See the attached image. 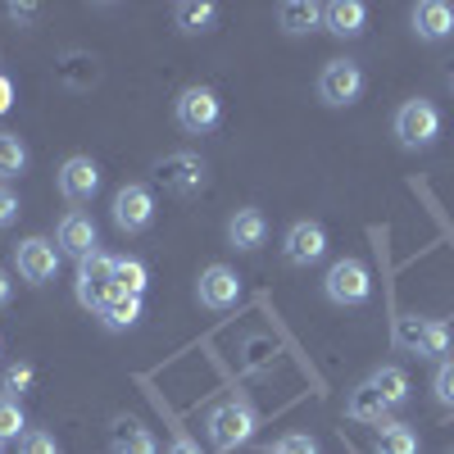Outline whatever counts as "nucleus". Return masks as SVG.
<instances>
[{"mask_svg":"<svg viewBox=\"0 0 454 454\" xmlns=\"http://www.w3.org/2000/svg\"><path fill=\"white\" fill-rule=\"evenodd\" d=\"M323 295L332 300L336 309H359L368 305V295H372V273H368V263L364 259H336L327 278H323Z\"/></svg>","mask_w":454,"mask_h":454,"instance_id":"nucleus-1","label":"nucleus"},{"mask_svg":"<svg viewBox=\"0 0 454 454\" xmlns=\"http://www.w3.org/2000/svg\"><path fill=\"white\" fill-rule=\"evenodd\" d=\"M391 132H395V141H400L404 150H427V145L441 137V109H436L432 100H423V96H413V100H404V105L395 109Z\"/></svg>","mask_w":454,"mask_h":454,"instance_id":"nucleus-2","label":"nucleus"},{"mask_svg":"<svg viewBox=\"0 0 454 454\" xmlns=\"http://www.w3.org/2000/svg\"><path fill=\"white\" fill-rule=\"evenodd\" d=\"M259 427V413L246 404V400H227L209 413V441L218 454H232L237 445H246Z\"/></svg>","mask_w":454,"mask_h":454,"instance_id":"nucleus-3","label":"nucleus"},{"mask_svg":"<svg viewBox=\"0 0 454 454\" xmlns=\"http://www.w3.org/2000/svg\"><path fill=\"white\" fill-rule=\"evenodd\" d=\"M155 182L173 196H196V192H205L209 168H205L200 155H192V150H173V155L155 160Z\"/></svg>","mask_w":454,"mask_h":454,"instance_id":"nucleus-4","label":"nucleus"},{"mask_svg":"<svg viewBox=\"0 0 454 454\" xmlns=\"http://www.w3.org/2000/svg\"><path fill=\"white\" fill-rule=\"evenodd\" d=\"M14 269L27 286H46L59 273V246L51 237H27L14 246Z\"/></svg>","mask_w":454,"mask_h":454,"instance_id":"nucleus-5","label":"nucleus"},{"mask_svg":"<svg viewBox=\"0 0 454 454\" xmlns=\"http://www.w3.org/2000/svg\"><path fill=\"white\" fill-rule=\"evenodd\" d=\"M173 114H177V128L182 132H192V137H205L218 128L223 119V105L209 87H186L177 100H173Z\"/></svg>","mask_w":454,"mask_h":454,"instance_id":"nucleus-6","label":"nucleus"},{"mask_svg":"<svg viewBox=\"0 0 454 454\" xmlns=\"http://www.w3.org/2000/svg\"><path fill=\"white\" fill-rule=\"evenodd\" d=\"M318 96H323V105H332V109L355 105V100L364 96V68H359L355 59H332V64L318 73Z\"/></svg>","mask_w":454,"mask_h":454,"instance_id":"nucleus-7","label":"nucleus"},{"mask_svg":"<svg viewBox=\"0 0 454 454\" xmlns=\"http://www.w3.org/2000/svg\"><path fill=\"white\" fill-rule=\"evenodd\" d=\"M114 295V254L96 250L91 259L78 263V305L100 314V305Z\"/></svg>","mask_w":454,"mask_h":454,"instance_id":"nucleus-8","label":"nucleus"},{"mask_svg":"<svg viewBox=\"0 0 454 454\" xmlns=\"http://www.w3.org/2000/svg\"><path fill=\"white\" fill-rule=\"evenodd\" d=\"M327 254V232H323V223L314 218H300L286 227V237H282V259L291 263V269H309V263H318Z\"/></svg>","mask_w":454,"mask_h":454,"instance_id":"nucleus-9","label":"nucleus"},{"mask_svg":"<svg viewBox=\"0 0 454 454\" xmlns=\"http://www.w3.org/2000/svg\"><path fill=\"white\" fill-rule=\"evenodd\" d=\"M150 223H155V196H150V186H141V182L119 186V196H114V227L132 237V232H145Z\"/></svg>","mask_w":454,"mask_h":454,"instance_id":"nucleus-10","label":"nucleus"},{"mask_svg":"<svg viewBox=\"0 0 454 454\" xmlns=\"http://www.w3.org/2000/svg\"><path fill=\"white\" fill-rule=\"evenodd\" d=\"M55 182H59V196L68 205H91L96 192H100V164L91 155H73V160L59 164V177Z\"/></svg>","mask_w":454,"mask_h":454,"instance_id":"nucleus-11","label":"nucleus"},{"mask_svg":"<svg viewBox=\"0 0 454 454\" xmlns=\"http://www.w3.org/2000/svg\"><path fill=\"white\" fill-rule=\"evenodd\" d=\"M196 300L205 309H214V314L232 309L241 300V278L227 269V263H209V269L200 273V282H196Z\"/></svg>","mask_w":454,"mask_h":454,"instance_id":"nucleus-12","label":"nucleus"},{"mask_svg":"<svg viewBox=\"0 0 454 454\" xmlns=\"http://www.w3.org/2000/svg\"><path fill=\"white\" fill-rule=\"evenodd\" d=\"M55 246H59V254H73L78 263L91 259L96 246H100V232H96L91 214H82V209L64 214V218H59V232H55Z\"/></svg>","mask_w":454,"mask_h":454,"instance_id":"nucleus-13","label":"nucleus"},{"mask_svg":"<svg viewBox=\"0 0 454 454\" xmlns=\"http://www.w3.org/2000/svg\"><path fill=\"white\" fill-rule=\"evenodd\" d=\"M413 32H419V42H445L454 36V5L445 0H423V5H413Z\"/></svg>","mask_w":454,"mask_h":454,"instance_id":"nucleus-14","label":"nucleus"},{"mask_svg":"<svg viewBox=\"0 0 454 454\" xmlns=\"http://www.w3.org/2000/svg\"><path fill=\"white\" fill-rule=\"evenodd\" d=\"M227 241H232L237 250H259L263 241H269V218H263V209H237L232 223H227Z\"/></svg>","mask_w":454,"mask_h":454,"instance_id":"nucleus-15","label":"nucleus"},{"mask_svg":"<svg viewBox=\"0 0 454 454\" xmlns=\"http://www.w3.org/2000/svg\"><path fill=\"white\" fill-rule=\"evenodd\" d=\"M109 450L114 454H160V441L150 436V427H141L137 419H119L109 432Z\"/></svg>","mask_w":454,"mask_h":454,"instance_id":"nucleus-16","label":"nucleus"},{"mask_svg":"<svg viewBox=\"0 0 454 454\" xmlns=\"http://www.w3.org/2000/svg\"><path fill=\"white\" fill-rule=\"evenodd\" d=\"M364 23H368V10L359 0H332V5H323V27L332 36H359Z\"/></svg>","mask_w":454,"mask_h":454,"instance_id":"nucleus-17","label":"nucleus"},{"mask_svg":"<svg viewBox=\"0 0 454 454\" xmlns=\"http://www.w3.org/2000/svg\"><path fill=\"white\" fill-rule=\"evenodd\" d=\"M278 27L291 32V36H305V32L323 27V5H314V0H282L278 5Z\"/></svg>","mask_w":454,"mask_h":454,"instance_id":"nucleus-18","label":"nucleus"},{"mask_svg":"<svg viewBox=\"0 0 454 454\" xmlns=\"http://www.w3.org/2000/svg\"><path fill=\"white\" fill-rule=\"evenodd\" d=\"M346 413H350L355 423H387L391 404L382 400V391H377L372 382H359V387L350 391V400H346Z\"/></svg>","mask_w":454,"mask_h":454,"instance_id":"nucleus-19","label":"nucleus"},{"mask_svg":"<svg viewBox=\"0 0 454 454\" xmlns=\"http://www.w3.org/2000/svg\"><path fill=\"white\" fill-rule=\"evenodd\" d=\"M450 350H454V332H450V323L427 318L423 332H419V340H413V355H419V359H441V364H445Z\"/></svg>","mask_w":454,"mask_h":454,"instance_id":"nucleus-20","label":"nucleus"},{"mask_svg":"<svg viewBox=\"0 0 454 454\" xmlns=\"http://www.w3.org/2000/svg\"><path fill=\"white\" fill-rule=\"evenodd\" d=\"M55 78L68 87V91H87L96 82V59L82 55V51H68L59 64H55Z\"/></svg>","mask_w":454,"mask_h":454,"instance_id":"nucleus-21","label":"nucleus"},{"mask_svg":"<svg viewBox=\"0 0 454 454\" xmlns=\"http://www.w3.org/2000/svg\"><path fill=\"white\" fill-rule=\"evenodd\" d=\"M137 318H141V295H119L114 291L100 305V323L109 332H128V327H137Z\"/></svg>","mask_w":454,"mask_h":454,"instance_id":"nucleus-22","label":"nucleus"},{"mask_svg":"<svg viewBox=\"0 0 454 454\" xmlns=\"http://www.w3.org/2000/svg\"><path fill=\"white\" fill-rule=\"evenodd\" d=\"M218 19V10L209 5V0H177L173 5V23L186 32V36H196V32H209Z\"/></svg>","mask_w":454,"mask_h":454,"instance_id":"nucleus-23","label":"nucleus"},{"mask_svg":"<svg viewBox=\"0 0 454 454\" xmlns=\"http://www.w3.org/2000/svg\"><path fill=\"white\" fill-rule=\"evenodd\" d=\"M377 454H419V432L404 427V423H382L372 441Z\"/></svg>","mask_w":454,"mask_h":454,"instance_id":"nucleus-24","label":"nucleus"},{"mask_svg":"<svg viewBox=\"0 0 454 454\" xmlns=\"http://www.w3.org/2000/svg\"><path fill=\"white\" fill-rule=\"evenodd\" d=\"M27 173V145L19 132H0V182H14Z\"/></svg>","mask_w":454,"mask_h":454,"instance_id":"nucleus-25","label":"nucleus"},{"mask_svg":"<svg viewBox=\"0 0 454 454\" xmlns=\"http://www.w3.org/2000/svg\"><path fill=\"white\" fill-rule=\"evenodd\" d=\"M368 382H372L377 391H382V400H387L391 409L409 400V372H404L400 364H387V368H377V372L368 377Z\"/></svg>","mask_w":454,"mask_h":454,"instance_id":"nucleus-26","label":"nucleus"},{"mask_svg":"<svg viewBox=\"0 0 454 454\" xmlns=\"http://www.w3.org/2000/svg\"><path fill=\"white\" fill-rule=\"evenodd\" d=\"M145 282H150V273H145V263L141 259H114V291L119 295H145Z\"/></svg>","mask_w":454,"mask_h":454,"instance_id":"nucleus-27","label":"nucleus"},{"mask_svg":"<svg viewBox=\"0 0 454 454\" xmlns=\"http://www.w3.org/2000/svg\"><path fill=\"white\" fill-rule=\"evenodd\" d=\"M23 427H27V423H23L19 400H5V395H0V445H5V441H23V436H27Z\"/></svg>","mask_w":454,"mask_h":454,"instance_id":"nucleus-28","label":"nucleus"},{"mask_svg":"<svg viewBox=\"0 0 454 454\" xmlns=\"http://www.w3.org/2000/svg\"><path fill=\"white\" fill-rule=\"evenodd\" d=\"M27 387H32V364H10L5 382H0V395H5V400H23Z\"/></svg>","mask_w":454,"mask_h":454,"instance_id":"nucleus-29","label":"nucleus"},{"mask_svg":"<svg viewBox=\"0 0 454 454\" xmlns=\"http://www.w3.org/2000/svg\"><path fill=\"white\" fill-rule=\"evenodd\" d=\"M269 454H318V441H314L309 432H286Z\"/></svg>","mask_w":454,"mask_h":454,"instance_id":"nucleus-30","label":"nucleus"},{"mask_svg":"<svg viewBox=\"0 0 454 454\" xmlns=\"http://www.w3.org/2000/svg\"><path fill=\"white\" fill-rule=\"evenodd\" d=\"M432 395H436L445 409H454V359H445V364L436 368V377H432Z\"/></svg>","mask_w":454,"mask_h":454,"instance_id":"nucleus-31","label":"nucleus"},{"mask_svg":"<svg viewBox=\"0 0 454 454\" xmlns=\"http://www.w3.org/2000/svg\"><path fill=\"white\" fill-rule=\"evenodd\" d=\"M19 214H23V205H19V196L10 192L5 182H0V232H10V227L19 223Z\"/></svg>","mask_w":454,"mask_h":454,"instance_id":"nucleus-32","label":"nucleus"},{"mask_svg":"<svg viewBox=\"0 0 454 454\" xmlns=\"http://www.w3.org/2000/svg\"><path fill=\"white\" fill-rule=\"evenodd\" d=\"M19 454H64V450L55 445L51 432H27V436L19 441Z\"/></svg>","mask_w":454,"mask_h":454,"instance_id":"nucleus-33","label":"nucleus"},{"mask_svg":"<svg viewBox=\"0 0 454 454\" xmlns=\"http://www.w3.org/2000/svg\"><path fill=\"white\" fill-rule=\"evenodd\" d=\"M10 109H14V82L5 78V73H0V119H5Z\"/></svg>","mask_w":454,"mask_h":454,"instance_id":"nucleus-34","label":"nucleus"},{"mask_svg":"<svg viewBox=\"0 0 454 454\" xmlns=\"http://www.w3.org/2000/svg\"><path fill=\"white\" fill-rule=\"evenodd\" d=\"M164 454H200V445H196L192 436H173V445H168Z\"/></svg>","mask_w":454,"mask_h":454,"instance_id":"nucleus-35","label":"nucleus"},{"mask_svg":"<svg viewBox=\"0 0 454 454\" xmlns=\"http://www.w3.org/2000/svg\"><path fill=\"white\" fill-rule=\"evenodd\" d=\"M10 300H14V282H10V273H5V269H0V309H5Z\"/></svg>","mask_w":454,"mask_h":454,"instance_id":"nucleus-36","label":"nucleus"},{"mask_svg":"<svg viewBox=\"0 0 454 454\" xmlns=\"http://www.w3.org/2000/svg\"><path fill=\"white\" fill-rule=\"evenodd\" d=\"M10 19L14 23H32L36 19V5H10Z\"/></svg>","mask_w":454,"mask_h":454,"instance_id":"nucleus-37","label":"nucleus"},{"mask_svg":"<svg viewBox=\"0 0 454 454\" xmlns=\"http://www.w3.org/2000/svg\"><path fill=\"white\" fill-rule=\"evenodd\" d=\"M0 454H5V450H0Z\"/></svg>","mask_w":454,"mask_h":454,"instance_id":"nucleus-38","label":"nucleus"},{"mask_svg":"<svg viewBox=\"0 0 454 454\" xmlns=\"http://www.w3.org/2000/svg\"><path fill=\"white\" fill-rule=\"evenodd\" d=\"M450 454H454V450H450Z\"/></svg>","mask_w":454,"mask_h":454,"instance_id":"nucleus-39","label":"nucleus"}]
</instances>
